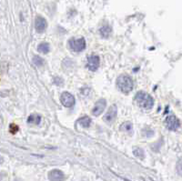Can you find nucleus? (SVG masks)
I'll use <instances>...</instances> for the list:
<instances>
[{
    "label": "nucleus",
    "mask_w": 182,
    "mask_h": 181,
    "mask_svg": "<svg viewBox=\"0 0 182 181\" xmlns=\"http://www.w3.org/2000/svg\"><path fill=\"white\" fill-rule=\"evenodd\" d=\"M117 87L124 94H129L134 88V82L127 74L120 75L117 79Z\"/></svg>",
    "instance_id": "f257e3e1"
},
{
    "label": "nucleus",
    "mask_w": 182,
    "mask_h": 181,
    "mask_svg": "<svg viewBox=\"0 0 182 181\" xmlns=\"http://www.w3.org/2000/svg\"><path fill=\"white\" fill-rule=\"evenodd\" d=\"M135 99H136V102L138 103V105L144 109H151L154 106L153 97L149 94H148L144 91L138 92L135 97Z\"/></svg>",
    "instance_id": "f03ea898"
},
{
    "label": "nucleus",
    "mask_w": 182,
    "mask_h": 181,
    "mask_svg": "<svg viewBox=\"0 0 182 181\" xmlns=\"http://www.w3.org/2000/svg\"><path fill=\"white\" fill-rule=\"evenodd\" d=\"M69 48L75 52H81L86 48V40L85 38L74 39L71 38L68 42Z\"/></svg>",
    "instance_id": "7ed1b4c3"
},
{
    "label": "nucleus",
    "mask_w": 182,
    "mask_h": 181,
    "mask_svg": "<svg viewBox=\"0 0 182 181\" xmlns=\"http://www.w3.org/2000/svg\"><path fill=\"white\" fill-rule=\"evenodd\" d=\"M60 101L62 105L66 107H72L75 106L76 104V99L74 97V96L72 94H70L69 92H63L60 96Z\"/></svg>",
    "instance_id": "20e7f679"
},
{
    "label": "nucleus",
    "mask_w": 182,
    "mask_h": 181,
    "mask_svg": "<svg viewBox=\"0 0 182 181\" xmlns=\"http://www.w3.org/2000/svg\"><path fill=\"white\" fill-rule=\"evenodd\" d=\"M117 106H116V105H112V106L109 107V109L107 110V112L105 114L103 119H104V121L107 123V124H112V123L115 121V119H116V117H117Z\"/></svg>",
    "instance_id": "39448f33"
},
{
    "label": "nucleus",
    "mask_w": 182,
    "mask_h": 181,
    "mask_svg": "<svg viewBox=\"0 0 182 181\" xmlns=\"http://www.w3.org/2000/svg\"><path fill=\"white\" fill-rule=\"evenodd\" d=\"M166 126L168 129L171 130V131H176L180 129V122L177 116L174 115H170L166 118Z\"/></svg>",
    "instance_id": "423d86ee"
},
{
    "label": "nucleus",
    "mask_w": 182,
    "mask_h": 181,
    "mask_svg": "<svg viewBox=\"0 0 182 181\" xmlns=\"http://www.w3.org/2000/svg\"><path fill=\"white\" fill-rule=\"evenodd\" d=\"M100 65V58L97 55H91L88 57V64L87 66L90 71H97Z\"/></svg>",
    "instance_id": "0eeeda50"
},
{
    "label": "nucleus",
    "mask_w": 182,
    "mask_h": 181,
    "mask_svg": "<svg viewBox=\"0 0 182 181\" xmlns=\"http://www.w3.org/2000/svg\"><path fill=\"white\" fill-rule=\"evenodd\" d=\"M107 106V101L104 98H100L97 103L95 104L93 109H92V114L94 116H99L104 112L105 108Z\"/></svg>",
    "instance_id": "6e6552de"
},
{
    "label": "nucleus",
    "mask_w": 182,
    "mask_h": 181,
    "mask_svg": "<svg viewBox=\"0 0 182 181\" xmlns=\"http://www.w3.org/2000/svg\"><path fill=\"white\" fill-rule=\"evenodd\" d=\"M47 26H48L47 20L43 16H37L36 21H35V27H36L37 32L39 34L43 33L47 29Z\"/></svg>",
    "instance_id": "1a4fd4ad"
},
{
    "label": "nucleus",
    "mask_w": 182,
    "mask_h": 181,
    "mask_svg": "<svg viewBox=\"0 0 182 181\" xmlns=\"http://www.w3.org/2000/svg\"><path fill=\"white\" fill-rule=\"evenodd\" d=\"M48 179L50 181H63L65 179V175L59 169H53L48 173Z\"/></svg>",
    "instance_id": "9d476101"
},
{
    "label": "nucleus",
    "mask_w": 182,
    "mask_h": 181,
    "mask_svg": "<svg viewBox=\"0 0 182 181\" xmlns=\"http://www.w3.org/2000/svg\"><path fill=\"white\" fill-rule=\"evenodd\" d=\"M99 33H100V35H101L102 38H109V36H110L111 33H112V28L108 26V25L103 26L100 29H99Z\"/></svg>",
    "instance_id": "9b49d317"
},
{
    "label": "nucleus",
    "mask_w": 182,
    "mask_h": 181,
    "mask_svg": "<svg viewBox=\"0 0 182 181\" xmlns=\"http://www.w3.org/2000/svg\"><path fill=\"white\" fill-rule=\"evenodd\" d=\"M78 124L82 127V128H85V129H88L89 128L91 125V118L89 116H85L81 118H79L78 120Z\"/></svg>",
    "instance_id": "f8f14e48"
},
{
    "label": "nucleus",
    "mask_w": 182,
    "mask_h": 181,
    "mask_svg": "<svg viewBox=\"0 0 182 181\" xmlns=\"http://www.w3.org/2000/svg\"><path fill=\"white\" fill-rule=\"evenodd\" d=\"M41 121V116L39 114H32L28 116L27 118V123L28 124H34V125H39Z\"/></svg>",
    "instance_id": "ddd939ff"
},
{
    "label": "nucleus",
    "mask_w": 182,
    "mask_h": 181,
    "mask_svg": "<svg viewBox=\"0 0 182 181\" xmlns=\"http://www.w3.org/2000/svg\"><path fill=\"white\" fill-rule=\"evenodd\" d=\"M38 50L40 53H42V54H48V52L50 51V46L47 42H42V43H40L39 45Z\"/></svg>",
    "instance_id": "4468645a"
},
{
    "label": "nucleus",
    "mask_w": 182,
    "mask_h": 181,
    "mask_svg": "<svg viewBox=\"0 0 182 181\" xmlns=\"http://www.w3.org/2000/svg\"><path fill=\"white\" fill-rule=\"evenodd\" d=\"M133 129V125L130 121H126L120 126V130L124 132H130Z\"/></svg>",
    "instance_id": "2eb2a0df"
},
{
    "label": "nucleus",
    "mask_w": 182,
    "mask_h": 181,
    "mask_svg": "<svg viewBox=\"0 0 182 181\" xmlns=\"http://www.w3.org/2000/svg\"><path fill=\"white\" fill-rule=\"evenodd\" d=\"M133 154H134V156H136L137 157L141 158V159H143L144 157H145V152H144L143 149L140 148V147H134Z\"/></svg>",
    "instance_id": "dca6fc26"
},
{
    "label": "nucleus",
    "mask_w": 182,
    "mask_h": 181,
    "mask_svg": "<svg viewBox=\"0 0 182 181\" xmlns=\"http://www.w3.org/2000/svg\"><path fill=\"white\" fill-rule=\"evenodd\" d=\"M33 63H34L35 66L40 67V66H44L45 61H44V59L41 57H39V56H34V57H33Z\"/></svg>",
    "instance_id": "f3484780"
},
{
    "label": "nucleus",
    "mask_w": 182,
    "mask_h": 181,
    "mask_svg": "<svg viewBox=\"0 0 182 181\" xmlns=\"http://www.w3.org/2000/svg\"><path fill=\"white\" fill-rule=\"evenodd\" d=\"M177 172L180 176L182 177V157L179 159V161L177 162Z\"/></svg>",
    "instance_id": "a211bd4d"
},
{
    "label": "nucleus",
    "mask_w": 182,
    "mask_h": 181,
    "mask_svg": "<svg viewBox=\"0 0 182 181\" xmlns=\"http://www.w3.org/2000/svg\"><path fill=\"white\" fill-rule=\"evenodd\" d=\"M3 162H4V159H3L2 156H0V164H2Z\"/></svg>",
    "instance_id": "6ab92c4d"
},
{
    "label": "nucleus",
    "mask_w": 182,
    "mask_h": 181,
    "mask_svg": "<svg viewBox=\"0 0 182 181\" xmlns=\"http://www.w3.org/2000/svg\"><path fill=\"white\" fill-rule=\"evenodd\" d=\"M14 181H22V180H21L20 179H15Z\"/></svg>",
    "instance_id": "aec40b11"
}]
</instances>
